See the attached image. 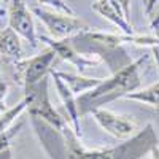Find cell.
<instances>
[{"label":"cell","mask_w":159,"mask_h":159,"mask_svg":"<svg viewBox=\"0 0 159 159\" xmlns=\"http://www.w3.org/2000/svg\"><path fill=\"white\" fill-rule=\"evenodd\" d=\"M57 135L61 140L62 159H140L143 154L150 153L153 145L159 143L151 123H148L139 134L113 148H86L81 143V139L76 137L70 127L57 132Z\"/></svg>","instance_id":"cell-1"},{"label":"cell","mask_w":159,"mask_h":159,"mask_svg":"<svg viewBox=\"0 0 159 159\" xmlns=\"http://www.w3.org/2000/svg\"><path fill=\"white\" fill-rule=\"evenodd\" d=\"M148 57H150L148 54H145L143 57H139L137 61L124 65L123 69L115 72L110 78L102 80V83L97 88L80 96L76 100L80 116L89 113L92 108H97L103 103L113 102L116 99H123L130 92L139 91L142 86L140 70L145 65V62L148 61Z\"/></svg>","instance_id":"cell-2"},{"label":"cell","mask_w":159,"mask_h":159,"mask_svg":"<svg viewBox=\"0 0 159 159\" xmlns=\"http://www.w3.org/2000/svg\"><path fill=\"white\" fill-rule=\"evenodd\" d=\"M32 15H35L45 24V27L48 29L51 38H54V40L72 38L78 34L89 30V25L86 22H83L80 18H75L72 15H65L62 11L51 10L48 7L38 5V7L32 8Z\"/></svg>","instance_id":"cell-3"},{"label":"cell","mask_w":159,"mask_h":159,"mask_svg":"<svg viewBox=\"0 0 159 159\" xmlns=\"http://www.w3.org/2000/svg\"><path fill=\"white\" fill-rule=\"evenodd\" d=\"M48 84H49V75L45 76L42 81L37 83L29 91H25V96H30V103H29L27 110L32 118L42 119L43 123H46L52 129H56L57 132H62L69 127V124L65 123V119L51 105Z\"/></svg>","instance_id":"cell-4"},{"label":"cell","mask_w":159,"mask_h":159,"mask_svg":"<svg viewBox=\"0 0 159 159\" xmlns=\"http://www.w3.org/2000/svg\"><path fill=\"white\" fill-rule=\"evenodd\" d=\"M56 56H57L56 52L51 48H48L42 54H37L29 59L24 57L18 62H13L15 64V75H16L18 83L22 84L25 91L34 88L45 76L49 75V72L52 70V62H54Z\"/></svg>","instance_id":"cell-5"},{"label":"cell","mask_w":159,"mask_h":159,"mask_svg":"<svg viewBox=\"0 0 159 159\" xmlns=\"http://www.w3.org/2000/svg\"><path fill=\"white\" fill-rule=\"evenodd\" d=\"M89 113L94 116L97 124L107 132V134L113 135L115 139L127 140V139L134 137L135 134L140 132L137 119L130 115H119V113H115L111 110L102 108V107L92 108Z\"/></svg>","instance_id":"cell-6"},{"label":"cell","mask_w":159,"mask_h":159,"mask_svg":"<svg viewBox=\"0 0 159 159\" xmlns=\"http://www.w3.org/2000/svg\"><path fill=\"white\" fill-rule=\"evenodd\" d=\"M38 42L48 45L62 61H67L69 64L73 65V67H76L80 72H84L86 69H91V67H97V65L103 61L102 56L97 54V52H92V54L80 52L76 49V46H73L70 38L54 40V38L46 37V35H38Z\"/></svg>","instance_id":"cell-7"},{"label":"cell","mask_w":159,"mask_h":159,"mask_svg":"<svg viewBox=\"0 0 159 159\" xmlns=\"http://www.w3.org/2000/svg\"><path fill=\"white\" fill-rule=\"evenodd\" d=\"M8 25L21 38L29 42L30 48H38V35L35 32V24L32 11L25 7L24 0H10L8 7Z\"/></svg>","instance_id":"cell-8"},{"label":"cell","mask_w":159,"mask_h":159,"mask_svg":"<svg viewBox=\"0 0 159 159\" xmlns=\"http://www.w3.org/2000/svg\"><path fill=\"white\" fill-rule=\"evenodd\" d=\"M49 76L52 78V83H54V88H56L57 94H59V99H61L65 111H67V115H69V119H70V124H72V129L75 132V135L81 139L83 132H81V124H80V111H78L76 96L70 91V88L64 83V80L56 73V70H51Z\"/></svg>","instance_id":"cell-9"},{"label":"cell","mask_w":159,"mask_h":159,"mask_svg":"<svg viewBox=\"0 0 159 159\" xmlns=\"http://www.w3.org/2000/svg\"><path fill=\"white\" fill-rule=\"evenodd\" d=\"M92 10H94L97 15H100L102 18L110 21L115 27H118L121 30V34H127V35L135 34L130 22L123 16V13L115 10V7L108 2V0H94V2H92Z\"/></svg>","instance_id":"cell-10"},{"label":"cell","mask_w":159,"mask_h":159,"mask_svg":"<svg viewBox=\"0 0 159 159\" xmlns=\"http://www.w3.org/2000/svg\"><path fill=\"white\" fill-rule=\"evenodd\" d=\"M0 56L13 62L24 59V48L21 43V37L10 25L7 29L0 30Z\"/></svg>","instance_id":"cell-11"},{"label":"cell","mask_w":159,"mask_h":159,"mask_svg":"<svg viewBox=\"0 0 159 159\" xmlns=\"http://www.w3.org/2000/svg\"><path fill=\"white\" fill-rule=\"evenodd\" d=\"M56 73L64 80V83L70 88V91L73 92L75 96H83L84 92L92 91L94 88H97L102 80L100 78H89V76H83V75H78V73H69V72H57Z\"/></svg>","instance_id":"cell-12"},{"label":"cell","mask_w":159,"mask_h":159,"mask_svg":"<svg viewBox=\"0 0 159 159\" xmlns=\"http://www.w3.org/2000/svg\"><path fill=\"white\" fill-rule=\"evenodd\" d=\"M123 99L135 100V102L150 105V107L159 110V81L151 84V86H148V88H145V89H139V91L130 92V94L124 96Z\"/></svg>","instance_id":"cell-13"},{"label":"cell","mask_w":159,"mask_h":159,"mask_svg":"<svg viewBox=\"0 0 159 159\" xmlns=\"http://www.w3.org/2000/svg\"><path fill=\"white\" fill-rule=\"evenodd\" d=\"M29 103H30V96H24V99L21 102H18L15 107L7 108L3 113H0V134L13 126V123L22 115V111L27 110Z\"/></svg>","instance_id":"cell-14"},{"label":"cell","mask_w":159,"mask_h":159,"mask_svg":"<svg viewBox=\"0 0 159 159\" xmlns=\"http://www.w3.org/2000/svg\"><path fill=\"white\" fill-rule=\"evenodd\" d=\"M22 126H24L22 123H18L16 126H11V127H8L5 132H2V134H0V153L8 151L13 137L19 134V130L22 129Z\"/></svg>","instance_id":"cell-15"},{"label":"cell","mask_w":159,"mask_h":159,"mask_svg":"<svg viewBox=\"0 0 159 159\" xmlns=\"http://www.w3.org/2000/svg\"><path fill=\"white\" fill-rule=\"evenodd\" d=\"M37 2L42 5V7H48L51 10H56V11H62L65 15H72L75 16V11L73 8L65 2V0H37Z\"/></svg>","instance_id":"cell-16"},{"label":"cell","mask_w":159,"mask_h":159,"mask_svg":"<svg viewBox=\"0 0 159 159\" xmlns=\"http://www.w3.org/2000/svg\"><path fill=\"white\" fill-rule=\"evenodd\" d=\"M108 2L115 7L116 11L123 13V16L129 21V18H130V0H108Z\"/></svg>","instance_id":"cell-17"},{"label":"cell","mask_w":159,"mask_h":159,"mask_svg":"<svg viewBox=\"0 0 159 159\" xmlns=\"http://www.w3.org/2000/svg\"><path fill=\"white\" fill-rule=\"evenodd\" d=\"M8 89H10L8 83L5 81V78L0 75V100L5 102V99H7V96H8Z\"/></svg>","instance_id":"cell-18"},{"label":"cell","mask_w":159,"mask_h":159,"mask_svg":"<svg viewBox=\"0 0 159 159\" xmlns=\"http://www.w3.org/2000/svg\"><path fill=\"white\" fill-rule=\"evenodd\" d=\"M157 3H159V0H148V3L145 5V15H147L148 18L151 16V13H153V10L156 8Z\"/></svg>","instance_id":"cell-19"},{"label":"cell","mask_w":159,"mask_h":159,"mask_svg":"<svg viewBox=\"0 0 159 159\" xmlns=\"http://www.w3.org/2000/svg\"><path fill=\"white\" fill-rule=\"evenodd\" d=\"M150 21H151V27L156 29L157 25H159V8H154L153 13H151V16H150Z\"/></svg>","instance_id":"cell-20"},{"label":"cell","mask_w":159,"mask_h":159,"mask_svg":"<svg viewBox=\"0 0 159 159\" xmlns=\"http://www.w3.org/2000/svg\"><path fill=\"white\" fill-rule=\"evenodd\" d=\"M150 154H151V159H159V143L153 145V148L150 150Z\"/></svg>","instance_id":"cell-21"},{"label":"cell","mask_w":159,"mask_h":159,"mask_svg":"<svg viewBox=\"0 0 159 159\" xmlns=\"http://www.w3.org/2000/svg\"><path fill=\"white\" fill-rule=\"evenodd\" d=\"M5 110H7V103L3 100H0V113H3Z\"/></svg>","instance_id":"cell-22"},{"label":"cell","mask_w":159,"mask_h":159,"mask_svg":"<svg viewBox=\"0 0 159 159\" xmlns=\"http://www.w3.org/2000/svg\"><path fill=\"white\" fill-rule=\"evenodd\" d=\"M154 30H156V37H157V38H159V25H157V27H156V29H154Z\"/></svg>","instance_id":"cell-23"},{"label":"cell","mask_w":159,"mask_h":159,"mask_svg":"<svg viewBox=\"0 0 159 159\" xmlns=\"http://www.w3.org/2000/svg\"><path fill=\"white\" fill-rule=\"evenodd\" d=\"M143 3H145V5H147V3H148V0H143Z\"/></svg>","instance_id":"cell-24"},{"label":"cell","mask_w":159,"mask_h":159,"mask_svg":"<svg viewBox=\"0 0 159 159\" xmlns=\"http://www.w3.org/2000/svg\"><path fill=\"white\" fill-rule=\"evenodd\" d=\"M2 2H3V0H0V5H2Z\"/></svg>","instance_id":"cell-25"}]
</instances>
